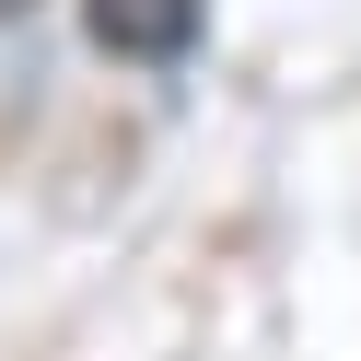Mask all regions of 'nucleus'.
<instances>
[{
  "label": "nucleus",
  "instance_id": "2",
  "mask_svg": "<svg viewBox=\"0 0 361 361\" xmlns=\"http://www.w3.org/2000/svg\"><path fill=\"white\" fill-rule=\"evenodd\" d=\"M24 12H35V0H0V24H24Z\"/></svg>",
  "mask_w": 361,
  "mask_h": 361
},
{
  "label": "nucleus",
  "instance_id": "1",
  "mask_svg": "<svg viewBox=\"0 0 361 361\" xmlns=\"http://www.w3.org/2000/svg\"><path fill=\"white\" fill-rule=\"evenodd\" d=\"M198 12H210V0H94V47H105V59H140V71H164V59L198 47Z\"/></svg>",
  "mask_w": 361,
  "mask_h": 361
}]
</instances>
